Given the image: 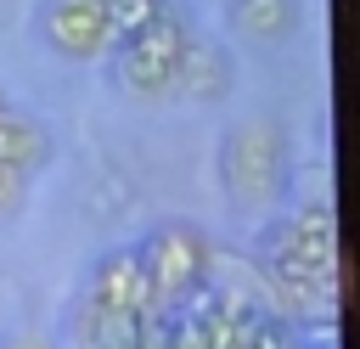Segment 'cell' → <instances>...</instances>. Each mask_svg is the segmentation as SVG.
<instances>
[{
    "mask_svg": "<svg viewBox=\"0 0 360 349\" xmlns=\"http://www.w3.org/2000/svg\"><path fill=\"white\" fill-rule=\"evenodd\" d=\"M0 163L6 169H22V174H39L51 163V129L17 107H0Z\"/></svg>",
    "mask_w": 360,
    "mask_h": 349,
    "instance_id": "9",
    "label": "cell"
},
{
    "mask_svg": "<svg viewBox=\"0 0 360 349\" xmlns=\"http://www.w3.org/2000/svg\"><path fill=\"white\" fill-rule=\"evenodd\" d=\"M281 180H287V141L276 124L264 118H248L225 135L219 146V186L236 208H270L281 197Z\"/></svg>",
    "mask_w": 360,
    "mask_h": 349,
    "instance_id": "2",
    "label": "cell"
},
{
    "mask_svg": "<svg viewBox=\"0 0 360 349\" xmlns=\"http://www.w3.org/2000/svg\"><path fill=\"white\" fill-rule=\"evenodd\" d=\"M0 349H56V338H51V332H39V326H17V332H6V338H0Z\"/></svg>",
    "mask_w": 360,
    "mask_h": 349,
    "instance_id": "13",
    "label": "cell"
},
{
    "mask_svg": "<svg viewBox=\"0 0 360 349\" xmlns=\"http://www.w3.org/2000/svg\"><path fill=\"white\" fill-rule=\"evenodd\" d=\"M292 349H304V343H292Z\"/></svg>",
    "mask_w": 360,
    "mask_h": 349,
    "instance_id": "14",
    "label": "cell"
},
{
    "mask_svg": "<svg viewBox=\"0 0 360 349\" xmlns=\"http://www.w3.org/2000/svg\"><path fill=\"white\" fill-rule=\"evenodd\" d=\"M186 39H191V17L174 11V6H158L152 23H141L135 34H124V39L112 45L118 84H124L129 96H146V101L174 96V68H180Z\"/></svg>",
    "mask_w": 360,
    "mask_h": 349,
    "instance_id": "3",
    "label": "cell"
},
{
    "mask_svg": "<svg viewBox=\"0 0 360 349\" xmlns=\"http://www.w3.org/2000/svg\"><path fill=\"white\" fill-rule=\"evenodd\" d=\"M231 28L253 45H281L298 28V0H231Z\"/></svg>",
    "mask_w": 360,
    "mask_h": 349,
    "instance_id": "10",
    "label": "cell"
},
{
    "mask_svg": "<svg viewBox=\"0 0 360 349\" xmlns=\"http://www.w3.org/2000/svg\"><path fill=\"white\" fill-rule=\"evenodd\" d=\"M39 39L62 62H96L112 51L107 0H45L39 6Z\"/></svg>",
    "mask_w": 360,
    "mask_h": 349,
    "instance_id": "5",
    "label": "cell"
},
{
    "mask_svg": "<svg viewBox=\"0 0 360 349\" xmlns=\"http://www.w3.org/2000/svg\"><path fill=\"white\" fill-rule=\"evenodd\" d=\"M141 265L152 276L158 304H180L191 293H202V265H208V236L186 220H163L141 236Z\"/></svg>",
    "mask_w": 360,
    "mask_h": 349,
    "instance_id": "4",
    "label": "cell"
},
{
    "mask_svg": "<svg viewBox=\"0 0 360 349\" xmlns=\"http://www.w3.org/2000/svg\"><path fill=\"white\" fill-rule=\"evenodd\" d=\"M146 321L152 315H129V310H107L96 298H79L62 321L73 349H141L146 343Z\"/></svg>",
    "mask_w": 360,
    "mask_h": 349,
    "instance_id": "7",
    "label": "cell"
},
{
    "mask_svg": "<svg viewBox=\"0 0 360 349\" xmlns=\"http://www.w3.org/2000/svg\"><path fill=\"white\" fill-rule=\"evenodd\" d=\"M259 265L270 276L338 287V214H332V203H298L292 214L270 220L259 236Z\"/></svg>",
    "mask_w": 360,
    "mask_h": 349,
    "instance_id": "1",
    "label": "cell"
},
{
    "mask_svg": "<svg viewBox=\"0 0 360 349\" xmlns=\"http://www.w3.org/2000/svg\"><path fill=\"white\" fill-rule=\"evenodd\" d=\"M231 84H236V73H231V56H225V45H214V39H202V34H191L186 39V51H180V68H174V90L186 96V101H225L231 96Z\"/></svg>",
    "mask_w": 360,
    "mask_h": 349,
    "instance_id": "8",
    "label": "cell"
},
{
    "mask_svg": "<svg viewBox=\"0 0 360 349\" xmlns=\"http://www.w3.org/2000/svg\"><path fill=\"white\" fill-rule=\"evenodd\" d=\"M84 298H96V304H107V310H129V315H158V310H163L158 293H152V276H146V265H141L135 248H112V253H101V259L90 265V287H84Z\"/></svg>",
    "mask_w": 360,
    "mask_h": 349,
    "instance_id": "6",
    "label": "cell"
},
{
    "mask_svg": "<svg viewBox=\"0 0 360 349\" xmlns=\"http://www.w3.org/2000/svg\"><path fill=\"white\" fill-rule=\"evenodd\" d=\"M0 107H6V96H0Z\"/></svg>",
    "mask_w": 360,
    "mask_h": 349,
    "instance_id": "15",
    "label": "cell"
},
{
    "mask_svg": "<svg viewBox=\"0 0 360 349\" xmlns=\"http://www.w3.org/2000/svg\"><path fill=\"white\" fill-rule=\"evenodd\" d=\"M158 6H163V0H107V28H112V45H118L124 34H135L141 23H152V17H158Z\"/></svg>",
    "mask_w": 360,
    "mask_h": 349,
    "instance_id": "11",
    "label": "cell"
},
{
    "mask_svg": "<svg viewBox=\"0 0 360 349\" xmlns=\"http://www.w3.org/2000/svg\"><path fill=\"white\" fill-rule=\"evenodd\" d=\"M28 180H34V174H22V169H6V163H0V214H17V208H22Z\"/></svg>",
    "mask_w": 360,
    "mask_h": 349,
    "instance_id": "12",
    "label": "cell"
}]
</instances>
